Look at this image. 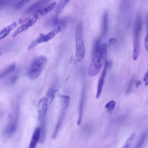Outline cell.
<instances>
[{
  "label": "cell",
  "instance_id": "cell-1",
  "mask_svg": "<svg viewBox=\"0 0 148 148\" xmlns=\"http://www.w3.org/2000/svg\"><path fill=\"white\" fill-rule=\"evenodd\" d=\"M107 52V47L106 44L94 45L92 59L88 72L89 76L94 77L99 72L105 62Z\"/></svg>",
  "mask_w": 148,
  "mask_h": 148
},
{
  "label": "cell",
  "instance_id": "cell-2",
  "mask_svg": "<svg viewBox=\"0 0 148 148\" xmlns=\"http://www.w3.org/2000/svg\"><path fill=\"white\" fill-rule=\"evenodd\" d=\"M47 61L46 57L43 55L40 56L35 58L27 70V73L28 77L32 79L38 77L44 68Z\"/></svg>",
  "mask_w": 148,
  "mask_h": 148
},
{
  "label": "cell",
  "instance_id": "cell-3",
  "mask_svg": "<svg viewBox=\"0 0 148 148\" xmlns=\"http://www.w3.org/2000/svg\"><path fill=\"white\" fill-rule=\"evenodd\" d=\"M75 56L77 62L83 59L85 55V47L83 37V28L82 23L77 24L75 32Z\"/></svg>",
  "mask_w": 148,
  "mask_h": 148
},
{
  "label": "cell",
  "instance_id": "cell-4",
  "mask_svg": "<svg viewBox=\"0 0 148 148\" xmlns=\"http://www.w3.org/2000/svg\"><path fill=\"white\" fill-rule=\"evenodd\" d=\"M143 27V21L140 17L136 18L134 28L133 39V58L136 61L138 59L140 51V37Z\"/></svg>",
  "mask_w": 148,
  "mask_h": 148
},
{
  "label": "cell",
  "instance_id": "cell-5",
  "mask_svg": "<svg viewBox=\"0 0 148 148\" xmlns=\"http://www.w3.org/2000/svg\"><path fill=\"white\" fill-rule=\"evenodd\" d=\"M50 1L40 0L32 4L25 10V13L28 14L36 10L42 9L47 6L49 3Z\"/></svg>",
  "mask_w": 148,
  "mask_h": 148
},
{
  "label": "cell",
  "instance_id": "cell-6",
  "mask_svg": "<svg viewBox=\"0 0 148 148\" xmlns=\"http://www.w3.org/2000/svg\"><path fill=\"white\" fill-rule=\"evenodd\" d=\"M38 18L37 16H33L32 19H30L25 24L21 25L15 30L12 35V37H15L18 34L27 30L35 23Z\"/></svg>",
  "mask_w": 148,
  "mask_h": 148
},
{
  "label": "cell",
  "instance_id": "cell-7",
  "mask_svg": "<svg viewBox=\"0 0 148 148\" xmlns=\"http://www.w3.org/2000/svg\"><path fill=\"white\" fill-rule=\"evenodd\" d=\"M49 103L47 98L46 97L42 98L40 100L38 105V111L40 118L45 115Z\"/></svg>",
  "mask_w": 148,
  "mask_h": 148
},
{
  "label": "cell",
  "instance_id": "cell-8",
  "mask_svg": "<svg viewBox=\"0 0 148 148\" xmlns=\"http://www.w3.org/2000/svg\"><path fill=\"white\" fill-rule=\"evenodd\" d=\"M108 69V68L105 62L104 67L98 83L97 92L96 96V99L99 98L101 94Z\"/></svg>",
  "mask_w": 148,
  "mask_h": 148
},
{
  "label": "cell",
  "instance_id": "cell-9",
  "mask_svg": "<svg viewBox=\"0 0 148 148\" xmlns=\"http://www.w3.org/2000/svg\"><path fill=\"white\" fill-rule=\"evenodd\" d=\"M40 132V127H36L32 136L28 148H35L39 140Z\"/></svg>",
  "mask_w": 148,
  "mask_h": 148
},
{
  "label": "cell",
  "instance_id": "cell-10",
  "mask_svg": "<svg viewBox=\"0 0 148 148\" xmlns=\"http://www.w3.org/2000/svg\"><path fill=\"white\" fill-rule=\"evenodd\" d=\"M56 4V2H53L46 8L36 10L33 12V13L36 14L38 17L40 16H44L51 11L55 7Z\"/></svg>",
  "mask_w": 148,
  "mask_h": 148
},
{
  "label": "cell",
  "instance_id": "cell-11",
  "mask_svg": "<svg viewBox=\"0 0 148 148\" xmlns=\"http://www.w3.org/2000/svg\"><path fill=\"white\" fill-rule=\"evenodd\" d=\"M61 30V27L58 26L47 34H44V42H47L52 39L56 35L60 32Z\"/></svg>",
  "mask_w": 148,
  "mask_h": 148
},
{
  "label": "cell",
  "instance_id": "cell-12",
  "mask_svg": "<svg viewBox=\"0 0 148 148\" xmlns=\"http://www.w3.org/2000/svg\"><path fill=\"white\" fill-rule=\"evenodd\" d=\"M17 25L16 23L14 22L1 30L0 32V40L8 36L10 31L15 27Z\"/></svg>",
  "mask_w": 148,
  "mask_h": 148
},
{
  "label": "cell",
  "instance_id": "cell-13",
  "mask_svg": "<svg viewBox=\"0 0 148 148\" xmlns=\"http://www.w3.org/2000/svg\"><path fill=\"white\" fill-rule=\"evenodd\" d=\"M108 13L107 12L105 11L103 14L102 18L101 37L104 36L107 32L108 28Z\"/></svg>",
  "mask_w": 148,
  "mask_h": 148
},
{
  "label": "cell",
  "instance_id": "cell-14",
  "mask_svg": "<svg viewBox=\"0 0 148 148\" xmlns=\"http://www.w3.org/2000/svg\"><path fill=\"white\" fill-rule=\"evenodd\" d=\"M15 68L16 65L15 64H13L10 65L2 71L0 72V79L12 72L15 69Z\"/></svg>",
  "mask_w": 148,
  "mask_h": 148
},
{
  "label": "cell",
  "instance_id": "cell-15",
  "mask_svg": "<svg viewBox=\"0 0 148 148\" xmlns=\"http://www.w3.org/2000/svg\"><path fill=\"white\" fill-rule=\"evenodd\" d=\"M135 136V134L132 133L129 136L122 148H130Z\"/></svg>",
  "mask_w": 148,
  "mask_h": 148
},
{
  "label": "cell",
  "instance_id": "cell-16",
  "mask_svg": "<svg viewBox=\"0 0 148 148\" xmlns=\"http://www.w3.org/2000/svg\"><path fill=\"white\" fill-rule=\"evenodd\" d=\"M69 0H63L61 1L58 3L55 10V12L56 14L59 13L63 8L68 3Z\"/></svg>",
  "mask_w": 148,
  "mask_h": 148
},
{
  "label": "cell",
  "instance_id": "cell-17",
  "mask_svg": "<svg viewBox=\"0 0 148 148\" xmlns=\"http://www.w3.org/2000/svg\"><path fill=\"white\" fill-rule=\"evenodd\" d=\"M115 105V101L113 100H111L106 104L105 108L108 112H111L114 109Z\"/></svg>",
  "mask_w": 148,
  "mask_h": 148
},
{
  "label": "cell",
  "instance_id": "cell-18",
  "mask_svg": "<svg viewBox=\"0 0 148 148\" xmlns=\"http://www.w3.org/2000/svg\"><path fill=\"white\" fill-rule=\"evenodd\" d=\"M55 94V91L53 89H51L48 92L47 94V97L49 103H51L53 99Z\"/></svg>",
  "mask_w": 148,
  "mask_h": 148
},
{
  "label": "cell",
  "instance_id": "cell-19",
  "mask_svg": "<svg viewBox=\"0 0 148 148\" xmlns=\"http://www.w3.org/2000/svg\"><path fill=\"white\" fill-rule=\"evenodd\" d=\"M30 1L29 0H21L16 3L15 5V9H19L23 6L25 4L28 3Z\"/></svg>",
  "mask_w": 148,
  "mask_h": 148
},
{
  "label": "cell",
  "instance_id": "cell-20",
  "mask_svg": "<svg viewBox=\"0 0 148 148\" xmlns=\"http://www.w3.org/2000/svg\"><path fill=\"white\" fill-rule=\"evenodd\" d=\"M61 97L63 99L64 108H66L68 107L69 103L70 97L69 96L66 95H62Z\"/></svg>",
  "mask_w": 148,
  "mask_h": 148
},
{
  "label": "cell",
  "instance_id": "cell-21",
  "mask_svg": "<svg viewBox=\"0 0 148 148\" xmlns=\"http://www.w3.org/2000/svg\"><path fill=\"white\" fill-rule=\"evenodd\" d=\"M134 82V79H132L130 80V82H129L127 88V90L126 91V92L127 93H129V92L131 90V89L132 88Z\"/></svg>",
  "mask_w": 148,
  "mask_h": 148
},
{
  "label": "cell",
  "instance_id": "cell-22",
  "mask_svg": "<svg viewBox=\"0 0 148 148\" xmlns=\"http://www.w3.org/2000/svg\"><path fill=\"white\" fill-rule=\"evenodd\" d=\"M117 42V40L116 39L113 38H110L108 41V42L111 45H113L116 43Z\"/></svg>",
  "mask_w": 148,
  "mask_h": 148
},
{
  "label": "cell",
  "instance_id": "cell-23",
  "mask_svg": "<svg viewBox=\"0 0 148 148\" xmlns=\"http://www.w3.org/2000/svg\"><path fill=\"white\" fill-rule=\"evenodd\" d=\"M144 81L145 86H147L148 84V71H147L145 74L144 78Z\"/></svg>",
  "mask_w": 148,
  "mask_h": 148
},
{
  "label": "cell",
  "instance_id": "cell-24",
  "mask_svg": "<svg viewBox=\"0 0 148 148\" xmlns=\"http://www.w3.org/2000/svg\"><path fill=\"white\" fill-rule=\"evenodd\" d=\"M144 44L145 49L147 51H148V36L147 34L144 40Z\"/></svg>",
  "mask_w": 148,
  "mask_h": 148
},
{
  "label": "cell",
  "instance_id": "cell-25",
  "mask_svg": "<svg viewBox=\"0 0 148 148\" xmlns=\"http://www.w3.org/2000/svg\"><path fill=\"white\" fill-rule=\"evenodd\" d=\"M108 69L110 68L113 65V62L111 60H109L106 62Z\"/></svg>",
  "mask_w": 148,
  "mask_h": 148
},
{
  "label": "cell",
  "instance_id": "cell-26",
  "mask_svg": "<svg viewBox=\"0 0 148 148\" xmlns=\"http://www.w3.org/2000/svg\"><path fill=\"white\" fill-rule=\"evenodd\" d=\"M141 81L140 80H138L136 82L135 85L136 88H138L140 86L141 84Z\"/></svg>",
  "mask_w": 148,
  "mask_h": 148
},
{
  "label": "cell",
  "instance_id": "cell-27",
  "mask_svg": "<svg viewBox=\"0 0 148 148\" xmlns=\"http://www.w3.org/2000/svg\"><path fill=\"white\" fill-rule=\"evenodd\" d=\"M16 77H15L13 78H12V79L11 81V82L12 83H14L16 80Z\"/></svg>",
  "mask_w": 148,
  "mask_h": 148
},
{
  "label": "cell",
  "instance_id": "cell-28",
  "mask_svg": "<svg viewBox=\"0 0 148 148\" xmlns=\"http://www.w3.org/2000/svg\"><path fill=\"white\" fill-rule=\"evenodd\" d=\"M1 54H2V53L0 51V56H1Z\"/></svg>",
  "mask_w": 148,
  "mask_h": 148
}]
</instances>
